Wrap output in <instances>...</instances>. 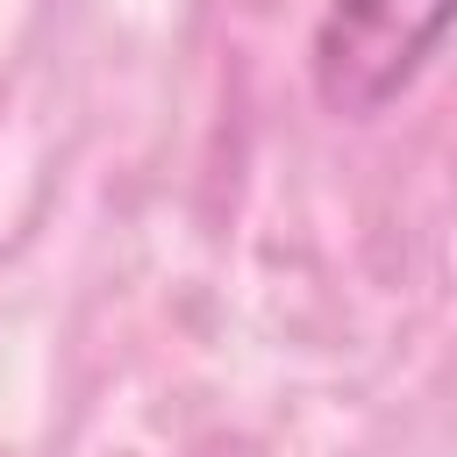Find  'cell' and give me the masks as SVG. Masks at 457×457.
I'll return each mask as SVG.
<instances>
[{"label": "cell", "instance_id": "cell-2", "mask_svg": "<svg viewBox=\"0 0 457 457\" xmlns=\"http://www.w3.org/2000/svg\"><path fill=\"white\" fill-rule=\"evenodd\" d=\"M114 457H136V450H114Z\"/></svg>", "mask_w": 457, "mask_h": 457}, {"label": "cell", "instance_id": "cell-1", "mask_svg": "<svg viewBox=\"0 0 457 457\" xmlns=\"http://www.w3.org/2000/svg\"><path fill=\"white\" fill-rule=\"evenodd\" d=\"M450 29L457 0H328L307 43L314 100L343 121H371L428 71Z\"/></svg>", "mask_w": 457, "mask_h": 457}]
</instances>
